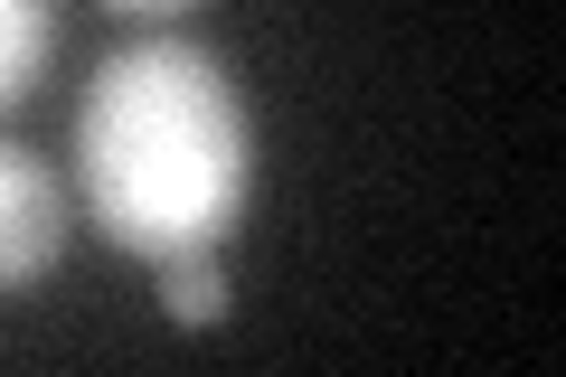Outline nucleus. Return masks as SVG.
Returning <instances> with one entry per match:
<instances>
[{
    "instance_id": "1",
    "label": "nucleus",
    "mask_w": 566,
    "mask_h": 377,
    "mask_svg": "<svg viewBox=\"0 0 566 377\" xmlns=\"http://www.w3.org/2000/svg\"><path fill=\"white\" fill-rule=\"evenodd\" d=\"M76 199L104 245L142 264L227 255L255 199V123L218 48L133 39L76 104Z\"/></svg>"
},
{
    "instance_id": "2",
    "label": "nucleus",
    "mask_w": 566,
    "mask_h": 377,
    "mask_svg": "<svg viewBox=\"0 0 566 377\" xmlns=\"http://www.w3.org/2000/svg\"><path fill=\"white\" fill-rule=\"evenodd\" d=\"M66 227H76L66 179L48 170L39 151L0 142V293H29V283L66 255Z\"/></svg>"
},
{
    "instance_id": "3",
    "label": "nucleus",
    "mask_w": 566,
    "mask_h": 377,
    "mask_svg": "<svg viewBox=\"0 0 566 377\" xmlns=\"http://www.w3.org/2000/svg\"><path fill=\"white\" fill-rule=\"evenodd\" d=\"M48 0H0V114L29 104V85L48 76Z\"/></svg>"
},
{
    "instance_id": "4",
    "label": "nucleus",
    "mask_w": 566,
    "mask_h": 377,
    "mask_svg": "<svg viewBox=\"0 0 566 377\" xmlns=\"http://www.w3.org/2000/svg\"><path fill=\"white\" fill-rule=\"evenodd\" d=\"M227 264L218 255H170L161 264V312L180 321V331H208V321H227Z\"/></svg>"
},
{
    "instance_id": "5",
    "label": "nucleus",
    "mask_w": 566,
    "mask_h": 377,
    "mask_svg": "<svg viewBox=\"0 0 566 377\" xmlns=\"http://www.w3.org/2000/svg\"><path fill=\"white\" fill-rule=\"evenodd\" d=\"M104 10H123V20H180V10H199V0H104Z\"/></svg>"
}]
</instances>
